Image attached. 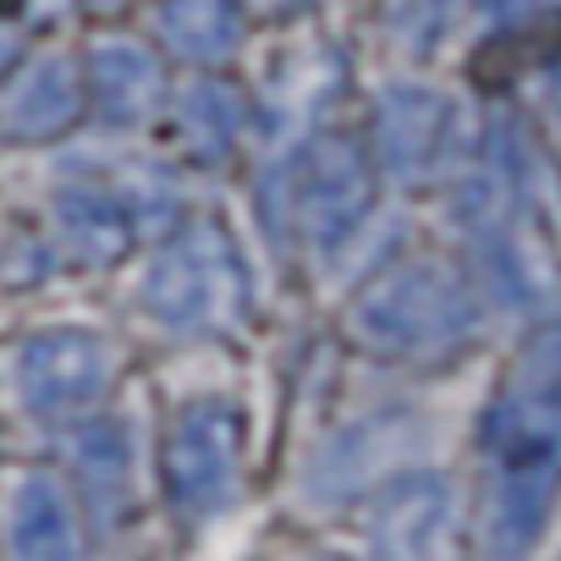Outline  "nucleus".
I'll return each instance as SVG.
<instances>
[{
    "label": "nucleus",
    "instance_id": "nucleus-17",
    "mask_svg": "<svg viewBox=\"0 0 561 561\" xmlns=\"http://www.w3.org/2000/svg\"><path fill=\"white\" fill-rule=\"evenodd\" d=\"M451 7H457V0H391V7H386V28H391V39H397L402 50L424 56V50L446 34Z\"/></svg>",
    "mask_w": 561,
    "mask_h": 561
},
{
    "label": "nucleus",
    "instance_id": "nucleus-4",
    "mask_svg": "<svg viewBox=\"0 0 561 561\" xmlns=\"http://www.w3.org/2000/svg\"><path fill=\"white\" fill-rule=\"evenodd\" d=\"M144 309L176 336H215L242 320L248 270L226 226L198 220L160 248V259L144 275Z\"/></svg>",
    "mask_w": 561,
    "mask_h": 561
},
{
    "label": "nucleus",
    "instance_id": "nucleus-8",
    "mask_svg": "<svg viewBox=\"0 0 561 561\" xmlns=\"http://www.w3.org/2000/svg\"><path fill=\"white\" fill-rule=\"evenodd\" d=\"M451 523V484L440 473H397L369 506V550L419 556Z\"/></svg>",
    "mask_w": 561,
    "mask_h": 561
},
{
    "label": "nucleus",
    "instance_id": "nucleus-2",
    "mask_svg": "<svg viewBox=\"0 0 561 561\" xmlns=\"http://www.w3.org/2000/svg\"><path fill=\"white\" fill-rule=\"evenodd\" d=\"M473 331H479V298L440 259H402L375 280H364L358 298L347 304V336L380 358L435 364L468 347Z\"/></svg>",
    "mask_w": 561,
    "mask_h": 561
},
{
    "label": "nucleus",
    "instance_id": "nucleus-13",
    "mask_svg": "<svg viewBox=\"0 0 561 561\" xmlns=\"http://www.w3.org/2000/svg\"><path fill=\"white\" fill-rule=\"evenodd\" d=\"M154 28L182 61H226L242 45L237 0H160Z\"/></svg>",
    "mask_w": 561,
    "mask_h": 561
},
{
    "label": "nucleus",
    "instance_id": "nucleus-9",
    "mask_svg": "<svg viewBox=\"0 0 561 561\" xmlns=\"http://www.w3.org/2000/svg\"><path fill=\"white\" fill-rule=\"evenodd\" d=\"M89 94H94V111L111 127H138V122H149L160 111L165 72L144 45L105 39V45L89 50Z\"/></svg>",
    "mask_w": 561,
    "mask_h": 561
},
{
    "label": "nucleus",
    "instance_id": "nucleus-3",
    "mask_svg": "<svg viewBox=\"0 0 561 561\" xmlns=\"http://www.w3.org/2000/svg\"><path fill=\"white\" fill-rule=\"evenodd\" d=\"M375 209V160L353 138H304L298 154L264 182L275 237H298L309 253H336Z\"/></svg>",
    "mask_w": 561,
    "mask_h": 561
},
{
    "label": "nucleus",
    "instance_id": "nucleus-1",
    "mask_svg": "<svg viewBox=\"0 0 561 561\" xmlns=\"http://www.w3.org/2000/svg\"><path fill=\"white\" fill-rule=\"evenodd\" d=\"M484 550L534 545L561 473V320L539 325L512 358L484 413Z\"/></svg>",
    "mask_w": 561,
    "mask_h": 561
},
{
    "label": "nucleus",
    "instance_id": "nucleus-7",
    "mask_svg": "<svg viewBox=\"0 0 561 561\" xmlns=\"http://www.w3.org/2000/svg\"><path fill=\"white\" fill-rule=\"evenodd\" d=\"M105 386H111V353L89 331H45L18 353V391L45 419L94 408Z\"/></svg>",
    "mask_w": 561,
    "mask_h": 561
},
{
    "label": "nucleus",
    "instance_id": "nucleus-16",
    "mask_svg": "<svg viewBox=\"0 0 561 561\" xmlns=\"http://www.w3.org/2000/svg\"><path fill=\"white\" fill-rule=\"evenodd\" d=\"M116 193L127 198L138 237H154V231H165V226L176 220V182H171V171H165V165H149V160L122 165Z\"/></svg>",
    "mask_w": 561,
    "mask_h": 561
},
{
    "label": "nucleus",
    "instance_id": "nucleus-18",
    "mask_svg": "<svg viewBox=\"0 0 561 561\" xmlns=\"http://www.w3.org/2000/svg\"><path fill=\"white\" fill-rule=\"evenodd\" d=\"M72 0H0V12L7 18H28V23H56Z\"/></svg>",
    "mask_w": 561,
    "mask_h": 561
},
{
    "label": "nucleus",
    "instance_id": "nucleus-11",
    "mask_svg": "<svg viewBox=\"0 0 561 561\" xmlns=\"http://www.w3.org/2000/svg\"><path fill=\"white\" fill-rule=\"evenodd\" d=\"M83 111V83H78V67L67 56H39L34 67H23V78L12 83L7 94V133L18 138H56L61 127H72Z\"/></svg>",
    "mask_w": 561,
    "mask_h": 561
},
{
    "label": "nucleus",
    "instance_id": "nucleus-12",
    "mask_svg": "<svg viewBox=\"0 0 561 561\" xmlns=\"http://www.w3.org/2000/svg\"><path fill=\"white\" fill-rule=\"evenodd\" d=\"M7 545L18 556H72L78 528H72V501L50 473H23L12 490L7 512Z\"/></svg>",
    "mask_w": 561,
    "mask_h": 561
},
{
    "label": "nucleus",
    "instance_id": "nucleus-14",
    "mask_svg": "<svg viewBox=\"0 0 561 561\" xmlns=\"http://www.w3.org/2000/svg\"><path fill=\"white\" fill-rule=\"evenodd\" d=\"M242 122H248V105H242V94H237L231 83L198 78V83H187V94L176 100V133H182L187 154L204 160V165H215V160L231 154Z\"/></svg>",
    "mask_w": 561,
    "mask_h": 561
},
{
    "label": "nucleus",
    "instance_id": "nucleus-10",
    "mask_svg": "<svg viewBox=\"0 0 561 561\" xmlns=\"http://www.w3.org/2000/svg\"><path fill=\"white\" fill-rule=\"evenodd\" d=\"M56 226H61V242L83 264H116L138 237L133 209L116 193V182H67L56 193Z\"/></svg>",
    "mask_w": 561,
    "mask_h": 561
},
{
    "label": "nucleus",
    "instance_id": "nucleus-19",
    "mask_svg": "<svg viewBox=\"0 0 561 561\" xmlns=\"http://www.w3.org/2000/svg\"><path fill=\"white\" fill-rule=\"evenodd\" d=\"M12 61H18V34H12V28H0V72H7Z\"/></svg>",
    "mask_w": 561,
    "mask_h": 561
},
{
    "label": "nucleus",
    "instance_id": "nucleus-15",
    "mask_svg": "<svg viewBox=\"0 0 561 561\" xmlns=\"http://www.w3.org/2000/svg\"><path fill=\"white\" fill-rule=\"evenodd\" d=\"M72 462H78V479H83V501L94 506L100 523H116V512L127 506L133 495V451H127V435L100 419L78 435L72 446Z\"/></svg>",
    "mask_w": 561,
    "mask_h": 561
},
{
    "label": "nucleus",
    "instance_id": "nucleus-6",
    "mask_svg": "<svg viewBox=\"0 0 561 561\" xmlns=\"http://www.w3.org/2000/svg\"><path fill=\"white\" fill-rule=\"evenodd\" d=\"M457 149V105L424 83H391L375 100V165L419 187L430 182Z\"/></svg>",
    "mask_w": 561,
    "mask_h": 561
},
{
    "label": "nucleus",
    "instance_id": "nucleus-5",
    "mask_svg": "<svg viewBox=\"0 0 561 561\" xmlns=\"http://www.w3.org/2000/svg\"><path fill=\"white\" fill-rule=\"evenodd\" d=\"M242 462V413L231 402H187L165 430V490L171 506L193 523L226 512L237 495Z\"/></svg>",
    "mask_w": 561,
    "mask_h": 561
}]
</instances>
